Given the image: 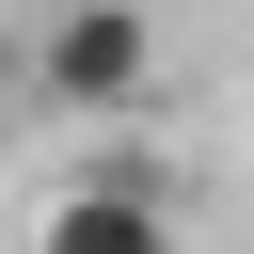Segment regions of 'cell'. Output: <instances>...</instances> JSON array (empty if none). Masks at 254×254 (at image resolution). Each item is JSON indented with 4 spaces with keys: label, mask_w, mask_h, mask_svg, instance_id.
I'll list each match as a JSON object with an SVG mask.
<instances>
[{
    "label": "cell",
    "mask_w": 254,
    "mask_h": 254,
    "mask_svg": "<svg viewBox=\"0 0 254 254\" xmlns=\"http://www.w3.org/2000/svg\"><path fill=\"white\" fill-rule=\"evenodd\" d=\"M32 254H175V206H159L143 175H79V190L32 222Z\"/></svg>",
    "instance_id": "2"
},
{
    "label": "cell",
    "mask_w": 254,
    "mask_h": 254,
    "mask_svg": "<svg viewBox=\"0 0 254 254\" xmlns=\"http://www.w3.org/2000/svg\"><path fill=\"white\" fill-rule=\"evenodd\" d=\"M32 95L79 111V127L143 111L159 95V0H48L32 16Z\"/></svg>",
    "instance_id": "1"
}]
</instances>
